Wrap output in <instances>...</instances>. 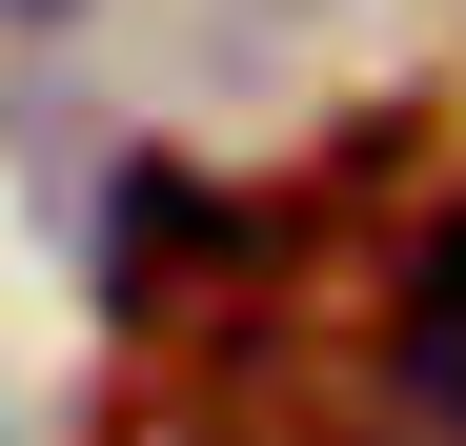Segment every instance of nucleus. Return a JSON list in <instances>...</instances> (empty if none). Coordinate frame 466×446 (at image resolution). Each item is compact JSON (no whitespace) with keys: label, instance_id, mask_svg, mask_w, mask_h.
Here are the masks:
<instances>
[{"label":"nucleus","instance_id":"obj_1","mask_svg":"<svg viewBox=\"0 0 466 446\" xmlns=\"http://www.w3.org/2000/svg\"><path fill=\"white\" fill-rule=\"evenodd\" d=\"M183 244L223 264V203H203L183 163H122V305H163V284H183Z\"/></svg>","mask_w":466,"mask_h":446},{"label":"nucleus","instance_id":"obj_2","mask_svg":"<svg viewBox=\"0 0 466 446\" xmlns=\"http://www.w3.org/2000/svg\"><path fill=\"white\" fill-rule=\"evenodd\" d=\"M406 386H426V406H466V203L426 223V264H406Z\"/></svg>","mask_w":466,"mask_h":446},{"label":"nucleus","instance_id":"obj_3","mask_svg":"<svg viewBox=\"0 0 466 446\" xmlns=\"http://www.w3.org/2000/svg\"><path fill=\"white\" fill-rule=\"evenodd\" d=\"M0 21H61V0H0Z\"/></svg>","mask_w":466,"mask_h":446}]
</instances>
